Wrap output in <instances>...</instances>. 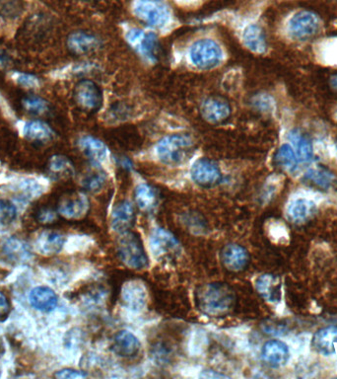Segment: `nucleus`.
<instances>
[{
    "mask_svg": "<svg viewBox=\"0 0 337 379\" xmlns=\"http://www.w3.org/2000/svg\"><path fill=\"white\" fill-rule=\"evenodd\" d=\"M197 307L211 317L224 316L234 308L235 293L226 283H210L202 285L197 292Z\"/></svg>",
    "mask_w": 337,
    "mask_h": 379,
    "instance_id": "nucleus-1",
    "label": "nucleus"
},
{
    "mask_svg": "<svg viewBox=\"0 0 337 379\" xmlns=\"http://www.w3.org/2000/svg\"><path fill=\"white\" fill-rule=\"evenodd\" d=\"M194 143L187 134H171L158 141L156 156L163 165H179L194 153Z\"/></svg>",
    "mask_w": 337,
    "mask_h": 379,
    "instance_id": "nucleus-2",
    "label": "nucleus"
},
{
    "mask_svg": "<svg viewBox=\"0 0 337 379\" xmlns=\"http://www.w3.org/2000/svg\"><path fill=\"white\" fill-rule=\"evenodd\" d=\"M187 58L197 70H211L223 62L224 51L216 41L200 39L190 46Z\"/></svg>",
    "mask_w": 337,
    "mask_h": 379,
    "instance_id": "nucleus-3",
    "label": "nucleus"
},
{
    "mask_svg": "<svg viewBox=\"0 0 337 379\" xmlns=\"http://www.w3.org/2000/svg\"><path fill=\"white\" fill-rule=\"evenodd\" d=\"M118 255L124 265L133 270L147 268L148 257L143 242L136 233L124 232L118 241Z\"/></svg>",
    "mask_w": 337,
    "mask_h": 379,
    "instance_id": "nucleus-4",
    "label": "nucleus"
},
{
    "mask_svg": "<svg viewBox=\"0 0 337 379\" xmlns=\"http://www.w3.org/2000/svg\"><path fill=\"white\" fill-rule=\"evenodd\" d=\"M133 11L139 20L153 28H164L170 23L171 11L162 0H136Z\"/></svg>",
    "mask_w": 337,
    "mask_h": 379,
    "instance_id": "nucleus-5",
    "label": "nucleus"
},
{
    "mask_svg": "<svg viewBox=\"0 0 337 379\" xmlns=\"http://www.w3.org/2000/svg\"><path fill=\"white\" fill-rule=\"evenodd\" d=\"M126 41L136 53L149 63L157 62L159 40L153 32L131 28L126 31Z\"/></svg>",
    "mask_w": 337,
    "mask_h": 379,
    "instance_id": "nucleus-6",
    "label": "nucleus"
},
{
    "mask_svg": "<svg viewBox=\"0 0 337 379\" xmlns=\"http://www.w3.org/2000/svg\"><path fill=\"white\" fill-rule=\"evenodd\" d=\"M322 21L312 11H300L294 14L288 21V36L295 41H305L312 38L321 30Z\"/></svg>",
    "mask_w": 337,
    "mask_h": 379,
    "instance_id": "nucleus-7",
    "label": "nucleus"
},
{
    "mask_svg": "<svg viewBox=\"0 0 337 379\" xmlns=\"http://www.w3.org/2000/svg\"><path fill=\"white\" fill-rule=\"evenodd\" d=\"M75 104L83 112L93 113L103 105V93L97 83L90 79H82L75 85L73 90Z\"/></svg>",
    "mask_w": 337,
    "mask_h": 379,
    "instance_id": "nucleus-8",
    "label": "nucleus"
},
{
    "mask_svg": "<svg viewBox=\"0 0 337 379\" xmlns=\"http://www.w3.org/2000/svg\"><path fill=\"white\" fill-rule=\"evenodd\" d=\"M190 175L195 184L204 188L214 187L222 180L219 166L209 158H200L195 161L190 170Z\"/></svg>",
    "mask_w": 337,
    "mask_h": 379,
    "instance_id": "nucleus-9",
    "label": "nucleus"
},
{
    "mask_svg": "<svg viewBox=\"0 0 337 379\" xmlns=\"http://www.w3.org/2000/svg\"><path fill=\"white\" fill-rule=\"evenodd\" d=\"M230 103L221 96H209L200 105V115L207 123L218 124L230 118Z\"/></svg>",
    "mask_w": 337,
    "mask_h": 379,
    "instance_id": "nucleus-10",
    "label": "nucleus"
},
{
    "mask_svg": "<svg viewBox=\"0 0 337 379\" xmlns=\"http://www.w3.org/2000/svg\"><path fill=\"white\" fill-rule=\"evenodd\" d=\"M89 207V200L83 193H70L58 202V212L65 219L77 221L87 214Z\"/></svg>",
    "mask_w": 337,
    "mask_h": 379,
    "instance_id": "nucleus-11",
    "label": "nucleus"
},
{
    "mask_svg": "<svg viewBox=\"0 0 337 379\" xmlns=\"http://www.w3.org/2000/svg\"><path fill=\"white\" fill-rule=\"evenodd\" d=\"M151 251L157 258H164L177 255L180 251V244L175 236L166 229H154L151 232L150 240Z\"/></svg>",
    "mask_w": 337,
    "mask_h": 379,
    "instance_id": "nucleus-12",
    "label": "nucleus"
},
{
    "mask_svg": "<svg viewBox=\"0 0 337 379\" xmlns=\"http://www.w3.org/2000/svg\"><path fill=\"white\" fill-rule=\"evenodd\" d=\"M67 48L73 55L83 56L96 51L101 48L103 41L95 34L86 31H77L67 38Z\"/></svg>",
    "mask_w": 337,
    "mask_h": 379,
    "instance_id": "nucleus-13",
    "label": "nucleus"
},
{
    "mask_svg": "<svg viewBox=\"0 0 337 379\" xmlns=\"http://www.w3.org/2000/svg\"><path fill=\"white\" fill-rule=\"evenodd\" d=\"M121 295L124 304L131 311H141L147 303V292L139 281H128L124 283Z\"/></svg>",
    "mask_w": 337,
    "mask_h": 379,
    "instance_id": "nucleus-14",
    "label": "nucleus"
},
{
    "mask_svg": "<svg viewBox=\"0 0 337 379\" xmlns=\"http://www.w3.org/2000/svg\"><path fill=\"white\" fill-rule=\"evenodd\" d=\"M221 260L225 268L230 272H241L245 270L250 262L249 252L239 244H227L222 249Z\"/></svg>",
    "mask_w": 337,
    "mask_h": 379,
    "instance_id": "nucleus-15",
    "label": "nucleus"
},
{
    "mask_svg": "<svg viewBox=\"0 0 337 379\" xmlns=\"http://www.w3.org/2000/svg\"><path fill=\"white\" fill-rule=\"evenodd\" d=\"M263 361L271 368H280L287 364L290 358L289 348L278 340L266 342L261 352Z\"/></svg>",
    "mask_w": 337,
    "mask_h": 379,
    "instance_id": "nucleus-16",
    "label": "nucleus"
},
{
    "mask_svg": "<svg viewBox=\"0 0 337 379\" xmlns=\"http://www.w3.org/2000/svg\"><path fill=\"white\" fill-rule=\"evenodd\" d=\"M78 146L81 149L83 154L90 161L92 165H100L106 161L109 156V149L106 144L103 143L101 139L95 138L93 136H84L78 141Z\"/></svg>",
    "mask_w": 337,
    "mask_h": 379,
    "instance_id": "nucleus-17",
    "label": "nucleus"
},
{
    "mask_svg": "<svg viewBox=\"0 0 337 379\" xmlns=\"http://www.w3.org/2000/svg\"><path fill=\"white\" fill-rule=\"evenodd\" d=\"M112 351L119 356L123 358H133L138 356L140 351V342L131 332L121 330L114 337Z\"/></svg>",
    "mask_w": 337,
    "mask_h": 379,
    "instance_id": "nucleus-18",
    "label": "nucleus"
},
{
    "mask_svg": "<svg viewBox=\"0 0 337 379\" xmlns=\"http://www.w3.org/2000/svg\"><path fill=\"white\" fill-rule=\"evenodd\" d=\"M317 210V205L314 200L307 198H298L291 200L288 205V219L294 224H304L315 217Z\"/></svg>",
    "mask_w": 337,
    "mask_h": 379,
    "instance_id": "nucleus-19",
    "label": "nucleus"
},
{
    "mask_svg": "<svg viewBox=\"0 0 337 379\" xmlns=\"http://www.w3.org/2000/svg\"><path fill=\"white\" fill-rule=\"evenodd\" d=\"M134 207L129 200H121L114 207L112 214V226L114 231L124 233L133 226L134 222Z\"/></svg>",
    "mask_w": 337,
    "mask_h": 379,
    "instance_id": "nucleus-20",
    "label": "nucleus"
},
{
    "mask_svg": "<svg viewBox=\"0 0 337 379\" xmlns=\"http://www.w3.org/2000/svg\"><path fill=\"white\" fill-rule=\"evenodd\" d=\"M242 41L249 51L263 55L267 50L265 31L258 24H249L242 32Z\"/></svg>",
    "mask_w": 337,
    "mask_h": 379,
    "instance_id": "nucleus-21",
    "label": "nucleus"
},
{
    "mask_svg": "<svg viewBox=\"0 0 337 379\" xmlns=\"http://www.w3.org/2000/svg\"><path fill=\"white\" fill-rule=\"evenodd\" d=\"M312 348L317 353L331 356L337 353V326L319 330L312 338Z\"/></svg>",
    "mask_w": 337,
    "mask_h": 379,
    "instance_id": "nucleus-22",
    "label": "nucleus"
},
{
    "mask_svg": "<svg viewBox=\"0 0 337 379\" xmlns=\"http://www.w3.org/2000/svg\"><path fill=\"white\" fill-rule=\"evenodd\" d=\"M65 239L62 234L55 231H44L37 237L35 249L44 256H53L62 250Z\"/></svg>",
    "mask_w": 337,
    "mask_h": 379,
    "instance_id": "nucleus-23",
    "label": "nucleus"
},
{
    "mask_svg": "<svg viewBox=\"0 0 337 379\" xmlns=\"http://www.w3.org/2000/svg\"><path fill=\"white\" fill-rule=\"evenodd\" d=\"M256 290L268 302H278L281 300V281L279 277L270 274L260 276L256 282Z\"/></svg>",
    "mask_w": 337,
    "mask_h": 379,
    "instance_id": "nucleus-24",
    "label": "nucleus"
},
{
    "mask_svg": "<svg viewBox=\"0 0 337 379\" xmlns=\"http://www.w3.org/2000/svg\"><path fill=\"white\" fill-rule=\"evenodd\" d=\"M317 62L327 67H337V36L329 37L314 46Z\"/></svg>",
    "mask_w": 337,
    "mask_h": 379,
    "instance_id": "nucleus-25",
    "label": "nucleus"
},
{
    "mask_svg": "<svg viewBox=\"0 0 337 379\" xmlns=\"http://www.w3.org/2000/svg\"><path fill=\"white\" fill-rule=\"evenodd\" d=\"M29 300L32 307L43 312H51L58 305V295L48 287H37L32 290Z\"/></svg>",
    "mask_w": 337,
    "mask_h": 379,
    "instance_id": "nucleus-26",
    "label": "nucleus"
},
{
    "mask_svg": "<svg viewBox=\"0 0 337 379\" xmlns=\"http://www.w3.org/2000/svg\"><path fill=\"white\" fill-rule=\"evenodd\" d=\"M288 141L296 153L298 161L302 163L310 162L314 156V148L311 141L297 129H292L288 134Z\"/></svg>",
    "mask_w": 337,
    "mask_h": 379,
    "instance_id": "nucleus-27",
    "label": "nucleus"
},
{
    "mask_svg": "<svg viewBox=\"0 0 337 379\" xmlns=\"http://www.w3.org/2000/svg\"><path fill=\"white\" fill-rule=\"evenodd\" d=\"M24 136L33 143H46L55 136V131L43 121H30L24 127Z\"/></svg>",
    "mask_w": 337,
    "mask_h": 379,
    "instance_id": "nucleus-28",
    "label": "nucleus"
},
{
    "mask_svg": "<svg viewBox=\"0 0 337 379\" xmlns=\"http://www.w3.org/2000/svg\"><path fill=\"white\" fill-rule=\"evenodd\" d=\"M48 175L55 179H67L74 175V165L70 158L65 155H53L46 165Z\"/></svg>",
    "mask_w": 337,
    "mask_h": 379,
    "instance_id": "nucleus-29",
    "label": "nucleus"
},
{
    "mask_svg": "<svg viewBox=\"0 0 337 379\" xmlns=\"http://www.w3.org/2000/svg\"><path fill=\"white\" fill-rule=\"evenodd\" d=\"M134 199L139 209L144 212H150L156 207L158 203L157 193L152 186L140 183L134 191Z\"/></svg>",
    "mask_w": 337,
    "mask_h": 379,
    "instance_id": "nucleus-30",
    "label": "nucleus"
},
{
    "mask_svg": "<svg viewBox=\"0 0 337 379\" xmlns=\"http://www.w3.org/2000/svg\"><path fill=\"white\" fill-rule=\"evenodd\" d=\"M304 178L308 182L324 190L329 189L336 183V176L332 174L331 171L321 166L310 168L305 173Z\"/></svg>",
    "mask_w": 337,
    "mask_h": 379,
    "instance_id": "nucleus-31",
    "label": "nucleus"
},
{
    "mask_svg": "<svg viewBox=\"0 0 337 379\" xmlns=\"http://www.w3.org/2000/svg\"><path fill=\"white\" fill-rule=\"evenodd\" d=\"M275 163L281 169L293 172L297 168L298 161L296 153L290 144H282L275 154Z\"/></svg>",
    "mask_w": 337,
    "mask_h": 379,
    "instance_id": "nucleus-32",
    "label": "nucleus"
},
{
    "mask_svg": "<svg viewBox=\"0 0 337 379\" xmlns=\"http://www.w3.org/2000/svg\"><path fill=\"white\" fill-rule=\"evenodd\" d=\"M251 107L258 113L263 115H272L276 111V101L275 98L267 93H258L251 99Z\"/></svg>",
    "mask_w": 337,
    "mask_h": 379,
    "instance_id": "nucleus-33",
    "label": "nucleus"
},
{
    "mask_svg": "<svg viewBox=\"0 0 337 379\" xmlns=\"http://www.w3.org/2000/svg\"><path fill=\"white\" fill-rule=\"evenodd\" d=\"M98 166L100 165H95V169L85 175L82 180L83 188L90 192H98L103 189L107 182L106 173Z\"/></svg>",
    "mask_w": 337,
    "mask_h": 379,
    "instance_id": "nucleus-34",
    "label": "nucleus"
},
{
    "mask_svg": "<svg viewBox=\"0 0 337 379\" xmlns=\"http://www.w3.org/2000/svg\"><path fill=\"white\" fill-rule=\"evenodd\" d=\"M7 255L13 260L23 261L30 258L31 252L28 245L17 238L9 239L4 247Z\"/></svg>",
    "mask_w": 337,
    "mask_h": 379,
    "instance_id": "nucleus-35",
    "label": "nucleus"
},
{
    "mask_svg": "<svg viewBox=\"0 0 337 379\" xmlns=\"http://www.w3.org/2000/svg\"><path fill=\"white\" fill-rule=\"evenodd\" d=\"M24 109L32 115L45 114L48 110V103L43 98L37 96H27L22 101Z\"/></svg>",
    "mask_w": 337,
    "mask_h": 379,
    "instance_id": "nucleus-36",
    "label": "nucleus"
},
{
    "mask_svg": "<svg viewBox=\"0 0 337 379\" xmlns=\"http://www.w3.org/2000/svg\"><path fill=\"white\" fill-rule=\"evenodd\" d=\"M17 210L15 205L7 200H0V224L8 226L15 221Z\"/></svg>",
    "mask_w": 337,
    "mask_h": 379,
    "instance_id": "nucleus-37",
    "label": "nucleus"
},
{
    "mask_svg": "<svg viewBox=\"0 0 337 379\" xmlns=\"http://www.w3.org/2000/svg\"><path fill=\"white\" fill-rule=\"evenodd\" d=\"M58 219V212L51 209H41L37 212V219L41 224L50 226L55 224Z\"/></svg>",
    "mask_w": 337,
    "mask_h": 379,
    "instance_id": "nucleus-38",
    "label": "nucleus"
},
{
    "mask_svg": "<svg viewBox=\"0 0 337 379\" xmlns=\"http://www.w3.org/2000/svg\"><path fill=\"white\" fill-rule=\"evenodd\" d=\"M87 374L82 371L73 368H63L55 373V378L60 379H77L86 378Z\"/></svg>",
    "mask_w": 337,
    "mask_h": 379,
    "instance_id": "nucleus-39",
    "label": "nucleus"
},
{
    "mask_svg": "<svg viewBox=\"0 0 337 379\" xmlns=\"http://www.w3.org/2000/svg\"><path fill=\"white\" fill-rule=\"evenodd\" d=\"M11 312V305L4 293L0 292V321H4Z\"/></svg>",
    "mask_w": 337,
    "mask_h": 379,
    "instance_id": "nucleus-40",
    "label": "nucleus"
},
{
    "mask_svg": "<svg viewBox=\"0 0 337 379\" xmlns=\"http://www.w3.org/2000/svg\"><path fill=\"white\" fill-rule=\"evenodd\" d=\"M18 82L24 86H35L37 84L36 78L29 75H20L18 77Z\"/></svg>",
    "mask_w": 337,
    "mask_h": 379,
    "instance_id": "nucleus-41",
    "label": "nucleus"
},
{
    "mask_svg": "<svg viewBox=\"0 0 337 379\" xmlns=\"http://www.w3.org/2000/svg\"><path fill=\"white\" fill-rule=\"evenodd\" d=\"M202 378H226L224 374L215 373L213 371H204V374H201Z\"/></svg>",
    "mask_w": 337,
    "mask_h": 379,
    "instance_id": "nucleus-42",
    "label": "nucleus"
},
{
    "mask_svg": "<svg viewBox=\"0 0 337 379\" xmlns=\"http://www.w3.org/2000/svg\"><path fill=\"white\" fill-rule=\"evenodd\" d=\"M329 84H331L332 89L337 92V73L332 75L331 80H329Z\"/></svg>",
    "mask_w": 337,
    "mask_h": 379,
    "instance_id": "nucleus-43",
    "label": "nucleus"
},
{
    "mask_svg": "<svg viewBox=\"0 0 337 379\" xmlns=\"http://www.w3.org/2000/svg\"><path fill=\"white\" fill-rule=\"evenodd\" d=\"M4 55H2L1 53H0V65H2V63H4Z\"/></svg>",
    "mask_w": 337,
    "mask_h": 379,
    "instance_id": "nucleus-44",
    "label": "nucleus"
},
{
    "mask_svg": "<svg viewBox=\"0 0 337 379\" xmlns=\"http://www.w3.org/2000/svg\"><path fill=\"white\" fill-rule=\"evenodd\" d=\"M336 118H337V114H336Z\"/></svg>",
    "mask_w": 337,
    "mask_h": 379,
    "instance_id": "nucleus-45",
    "label": "nucleus"
}]
</instances>
